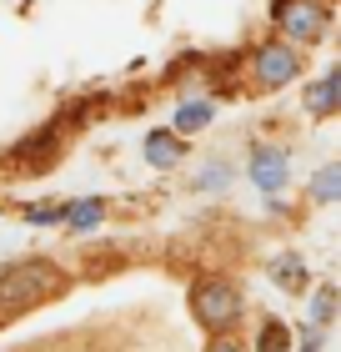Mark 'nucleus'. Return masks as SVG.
<instances>
[{
  "label": "nucleus",
  "mask_w": 341,
  "mask_h": 352,
  "mask_svg": "<svg viewBox=\"0 0 341 352\" xmlns=\"http://www.w3.org/2000/svg\"><path fill=\"white\" fill-rule=\"evenodd\" d=\"M66 292V272L45 257H30V262H10L0 272V317L10 312H30L40 302H51Z\"/></svg>",
  "instance_id": "1"
},
{
  "label": "nucleus",
  "mask_w": 341,
  "mask_h": 352,
  "mask_svg": "<svg viewBox=\"0 0 341 352\" xmlns=\"http://www.w3.org/2000/svg\"><path fill=\"white\" fill-rule=\"evenodd\" d=\"M191 312H196V322L201 327H231L236 317H241V292H236V282H226V277H201L196 282V292H191Z\"/></svg>",
  "instance_id": "2"
},
{
  "label": "nucleus",
  "mask_w": 341,
  "mask_h": 352,
  "mask_svg": "<svg viewBox=\"0 0 341 352\" xmlns=\"http://www.w3.org/2000/svg\"><path fill=\"white\" fill-rule=\"evenodd\" d=\"M271 21L286 41H301V45L327 36V6H321V0H276Z\"/></svg>",
  "instance_id": "3"
},
{
  "label": "nucleus",
  "mask_w": 341,
  "mask_h": 352,
  "mask_svg": "<svg viewBox=\"0 0 341 352\" xmlns=\"http://www.w3.org/2000/svg\"><path fill=\"white\" fill-rule=\"evenodd\" d=\"M296 71H301V56H296L291 41H271V45H261V51L251 56V81L261 91H276V86L296 81Z\"/></svg>",
  "instance_id": "4"
},
{
  "label": "nucleus",
  "mask_w": 341,
  "mask_h": 352,
  "mask_svg": "<svg viewBox=\"0 0 341 352\" xmlns=\"http://www.w3.org/2000/svg\"><path fill=\"white\" fill-rule=\"evenodd\" d=\"M286 151L281 146H261V151H256L251 156V182L256 186H261V191H281L286 186Z\"/></svg>",
  "instance_id": "5"
},
{
  "label": "nucleus",
  "mask_w": 341,
  "mask_h": 352,
  "mask_svg": "<svg viewBox=\"0 0 341 352\" xmlns=\"http://www.w3.org/2000/svg\"><path fill=\"white\" fill-rule=\"evenodd\" d=\"M145 162H151L156 171L176 166V162H181V136H176V131H151V136H145Z\"/></svg>",
  "instance_id": "6"
},
{
  "label": "nucleus",
  "mask_w": 341,
  "mask_h": 352,
  "mask_svg": "<svg viewBox=\"0 0 341 352\" xmlns=\"http://www.w3.org/2000/svg\"><path fill=\"white\" fill-rule=\"evenodd\" d=\"M336 96H341V71H327L311 91H306V111H311V116H331Z\"/></svg>",
  "instance_id": "7"
},
{
  "label": "nucleus",
  "mask_w": 341,
  "mask_h": 352,
  "mask_svg": "<svg viewBox=\"0 0 341 352\" xmlns=\"http://www.w3.org/2000/svg\"><path fill=\"white\" fill-rule=\"evenodd\" d=\"M211 116H216V106H211V101H186L181 111H176V136L201 131V126H211Z\"/></svg>",
  "instance_id": "8"
},
{
  "label": "nucleus",
  "mask_w": 341,
  "mask_h": 352,
  "mask_svg": "<svg viewBox=\"0 0 341 352\" xmlns=\"http://www.w3.org/2000/svg\"><path fill=\"white\" fill-rule=\"evenodd\" d=\"M271 277L286 287V292H296V287L306 282V262L301 257H276V267H271Z\"/></svg>",
  "instance_id": "9"
},
{
  "label": "nucleus",
  "mask_w": 341,
  "mask_h": 352,
  "mask_svg": "<svg viewBox=\"0 0 341 352\" xmlns=\"http://www.w3.org/2000/svg\"><path fill=\"white\" fill-rule=\"evenodd\" d=\"M60 217H66L75 232H91L95 221H101V201H95V197H91V201H75V206H66Z\"/></svg>",
  "instance_id": "10"
},
{
  "label": "nucleus",
  "mask_w": 341,
  "mask_h": 352,
  "mask_svg": "<svg viewBox=\"0 0 341 352\" xmlns=\"http://www.w3.org/2000/svg\"><path fill=\"white\" fill-rule=\"evenodd\" d=\"M341 197V166H321L316 171V201H336Z\"/></svg>",
  "instance_id": "11"
},
{
  "label": "nucleus",
  "mask_w": 341,
  "mask_h": 352,
  "mask_svg": "<svg viewBox=\"0 0 341 352\" xmlns=\"http://www.w3.org/2000/svg\"><path fill=\"white\" fill-rule=\"evenodd\" d=\"M331 317H336V287H321L316 302H311V322H316V327H327Z\"/></svg>",
  "instance_id": "12"
},
{
  "label": "nucleus",
  "mask_w": 341,
  "mask_h": 352,
  "mask_svg": "<svg viewBox=\"0 0 341 352\" xmlns=\"http://www.w3.org/2000/svg\"><path fill=\"white\" fill-rule=\"evenodd\" d=\"M226 182H231V171H226V166H206V171L196 176V191H216V186H226Z\"/></svg>",
  "instance_id": "13"
},
{
  "label": "nucleus",
  "mask_w": 341,
  "mask_h": 352,
  "mask_svg": "<svg viewBox=\"0 0 341 352\" xmlns=\"http://www.w3.org/2000/svg\"><path fill=\"white\" fill-rule=\"evenodd\" d=\"M261 352H286V327L271 322V327L261 332Z\"/></svg>",
  "instance_id": "14"
},
{
  "label": "nucleus",
  "mask_w": 341,
  "mask_h": 352,
  "mask_svg": "<svg viewBox=\"0 0 341 352\" xmlns=\"http://www.w3.org/2000/svg\"><path fill=\"white\" fill-rule=\"evenodd\" d=\"M30 221H60V206H30Z\"/></svg>",
  "instance_id": "15"
},
{
  "label": "nucleus",
  "mask_w": 341,
  "mask_h": 352,
  "mask_svg": "<svg viewBox=\"0 0 341 352\" xmlns=\"http://www.w3.org/2000/svg\"><path fill=\"white\" fill-rule=\"evenodd\" d=\"M211 352H241V347H231V342H216V347H211Z\"/></svg>",
  "instance_id": "16"
}]
</instances>
